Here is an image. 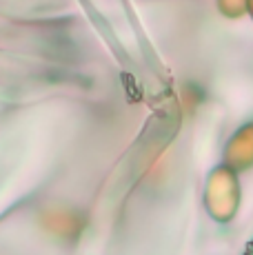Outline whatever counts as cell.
<instances>
[{
	"mask_svg": "<svg viewBox=\"0 0 253 255\" xmlns=\"http://www.w3.org/2000/svg\"><path fill=\"white\" fill-rule=\"evenodd\" d=\"M249 9H251V16H253V0H249Z\"/></svg>",
	"mask_w": 253,
	"mask_h": 255,
	"instance_id": "cell-1",
	"label": "cell"
}]
</instances>
